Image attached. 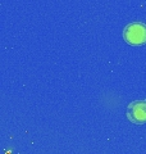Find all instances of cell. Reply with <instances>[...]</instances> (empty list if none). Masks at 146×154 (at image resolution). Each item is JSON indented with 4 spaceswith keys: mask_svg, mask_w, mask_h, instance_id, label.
<instances>
[{
    "mask_svg": "<svg viewBox=\"0 0 146 154\" xmlns=\"http://www.w3.org/2000/svg\"><path fill=\"white\" fill-rule=\"evenodd\" d=\"M123 38L126 42L133 46L146 44V25L141 22L131 23L124 28Z\"/></svg>",
    "mask_w": 146,
    "mask_h": 154,
    "instance_id": "cell-1",
    "label": "cell"
},
{
    "mask_svg": "<svg viewBox=\"0 0 146 154\" xmlns=\"http://www.w3.org/2000/svg\"><path fill=\"white\" fill-rule=\"evenodd\" d=\"M128 121L135 125H144L146 123V100H136L132 102L127 107Z\"/></svg>",
    "mask_w": 146,
    "mask_h": 154,
    "instance_id": "cell-2",
    "label": "cell"
}]
</instances>
